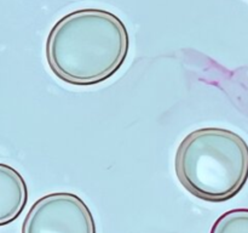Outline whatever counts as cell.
I'll return each instance as SVG.
<instances>
[{"instance_id":"6da1fadb","label":"cell","mask_w":248,"mask_h":233,"mask_svg":"<svg viewBox=\"0 0 248 233\" xmlns=\"http://www.w3.org/2000/svg\"><path fill=\"white\" fill-rule=\"evenodd\" d=\"M130 49L120 17L103 9H80L58 19L46 39L48 68L60 80L92 86L113 77Z\"/></svg>"},{"instance_id":"7a4b0ae2","label":"cell","mask_w":248,"mask_h":233,"mask_svg":"<svg viewBox=\"0 0 248 233\" xmlns=\"http://www.w3.org/2000/svg\"><path fill=\"white\" fill-rule=\"evenodd\" d=\"M174 170L194 197L210 203L227 201L242 191L248 180V145L229 129H198L179 143Z\"/></svg>"},{"instance_id":"3957f363","label":"cell","mask_w":248,"mask_h":233,"mask_svg":"<svg viewBox=\"0 0 248 233\" xmlns=\"http://www.w3.org/2000/svg\"><path fill=\"white\" fill-rule=\"evenodd\" d=\"M21 233H97L87 204L69 192L46 194L29 209Z\"/></svg>"},{"instance_id":"277c9868","label":"cell","mask_w":248,"mask_h":233,"mask_svg":"<svg viewBox=\"0 0 248 233\" xmlns=\"http://www.w3.org/2000/svg\"><path fill=\"white\" fill-rule=\"evenodd\" d=\"M28 188L23 176L7 164H0V225L11 223L26 208Z\"/></svg>"},{"instance_id":"5b68a950","label":"cell","mask_w":248,"mask_h":233,"mask_svg":"<svg viewBox=\"0 0 248 233\" xmlns=\"http://www.w3.org/2000/svg\"><path fill=\"white\" fill-rule=\"evenodd\" d=\"M211 233H248V209H232L220 215L213 223Z\"/></svg>"}]
</instances>
